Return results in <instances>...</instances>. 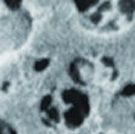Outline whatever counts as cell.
Here are the masks:
<instances>
[{
  "label": "cell",
  "mask_w": 135,
  "mask_h": 134,
  "mask_svg": "<svg viewBox=\"0 0 135 134\" xmlns=\"http://www.w3.org/2000/svg\"><path fill=\"white\" fill-rule=\"evenodd\" d=\"M90 113L88 98L78 90H63L43 105V119L47 126L63 129H77L84 124Z\"/></svg>",
  "instance_id": "cell-1"
},
{
  "label": "cell",
  "mask_w": 135,
  "mask_h": 134,
  "mask_svg": "<svg viewBox=\"0 0 135 134\" xmlns=\"http://www.w3.org/2000/svg\"><path fill=\"white\" fill-rule=\"evenodd\" d=\"M1 134H16V132L10 124L3 123V124H1Z\"/></svg>",
  "instance_id": "cell-2"
}]
</instances>
